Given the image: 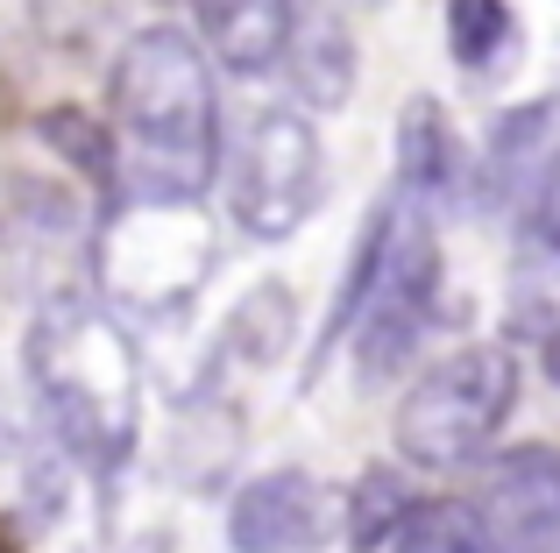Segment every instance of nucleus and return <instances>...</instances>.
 <instances>
[{"label":"nucleus","mask_w":560,"mask_h":553,"mask_svg":"<svg viewBox=\"0 0 560 553\" xmlns=\"http://www.w3.org/2000/svg\"><path fill=\"white\" fill-rule=\"evenodd\" d=\"M228 348L248 362H277L291 348V291L284 284H256L228 319Z\"/></svg>","instance_id":"nucleus-15"},{"label":"nucleus","mask_w":560,"mask_h":553,"mask_svg":"<svg viewBox=\"0 0 560 553\" xmlns=\"http://www.w3.org/2000/svg\"><path fill=\"white\" fill-rule=\"evenodd\" d=\"M114 107V170L121 207L142 199H199L228 164L220 142V85L213 50L178 22H150L121 43L107 79Z\"/></svg>","instance_id":"nucleus-1"},{"label":"nucleus","mask_w":560,"mask_h":553,"mask_svg":"<svg viewBox=\"0 0 560 553\" xmlns=\"http://www.w3.org/2000/svg\"><path fill=\"white\" fill-rule=\"evenodd\" d=\"M397 185L405 199H419L425 213L454 207L468 185V156H462V136H454L447 107L433 93H419L405 114H397Z\"/></svg>","instance_id":"nucleus-11"},{"label":"nucleus","mask_w":560,"mask_h":553,"mask_svg":"<svg viewBox=\"0 0 560 553\" xmlns=\"http://www.w3.org/2000/svg\"><path fill=\"white\" fill-rule=\"evenodd\" d=\"M213 221L199 213V199H142L121 207L100 242V276L107 298L136 319H171L199 298V284L213 276Z\"/></svg>","instance_id":"nucleus-4"},{"label":"nucleus","mask_w":560,"mask_h":553,"mask_svg":"<svg viewBox=\"0 0 560 553\" xmlns=\"http://www.w3.org/2000/svg\"><path fill=\"white\" fill-rule=\"evenodd\" d=\"M433 298H440V235H433V213L419 199H405V207H390V235H383L370 298H362V319H355V355L370 384L405 369V355L419 348L425 319H433Z\"/></svg>","instance_id":"nucleus-6"},{"label":"nucleus","mask_w":560,"mask_h":553,"mask_svg":"<svg viewBox=\"0 0 560 553\" xmlns=\"http://www.w3.org/2000/svg\"><path fill=\"white\" fill-rule=\"evenodd\" d=\"M525 22L511 0H447V57L462 79H497L518 57Z\"/></svg>","instance_id":"nucleus-13"},{"label":"nucleus","mask_w":560,"mask_h":553,"mask_svg":"<svg viewBox=\"0 0 560 553\" xmlns=\"http://www.w3.org/2000/svg\"><path fill=\"white\" fill-rule=\"evenodd\" d=\"M525 221H533V235L547 242V249H560V164L547 170V185H539V199L525 207Z\"/></svg>","instance_id":"nucleus-18"},{"label":"nucleus","mask_w":560,"mask_h":553,"mask_svg":"<svg viewBox=\"0 0 560 553\" xmlns=\"http://www.w3.org/2000/svg\"><path fill=\"white\" fill-rule=\"evenodd\" d=\"M284 71H291V99H299V107H341V99L355 93V43H348L341 14H327V8L305 14L299 8Z\"/></svg>","instance_id":"nucleus-12"},{"label":"nucleus","mask_w":560,"mask_h":553,"mask_svg":"<svg viewBox=\"0 0 560 553\" xmlns=\"http://www.w3.org/2000/svg\"><path fill=\"white\" fill-rule=\"evenodd\" d=\"M22 369L50 440L100 483H114L142 426V362L121 313L79 291L43 298V313L22 333Z\"/></svg>","instance_id":"nucleus-2"},{"label":"nucleus","mask_w":560,"mask_h":553,"mask_svg":"<svg viewBox=\"0 0 560 553\" xmlns=\"http://www.w3.org/2000/svg\"><path fill=\"white\" fill-rule=\"evenodd\" d=\"M327 199V150L305 107H256L228 156V213L248 242H284Z\"/></svg>","instance_id":"nucleus-5"},{"label":"nucleus","mask_w":560,"mask_h":553,"mask_svg":"<svg viewBox=\"0 0 560 553\" xmlns=\"http://www.w3.org/2000/svg\"><path fill=\"white\" fill-rule=\"evenodd\" d=\"M390 553H490L476 504H447V497H419L390 532Z\"/></svg>","instance_id":"nucleus-14"},{"label":"nucleus","mask_w":560,"mask_h":553,"mask_svg":"<svg viewBox=\"0 0 560 553\" xmlns=\"http://www.w3.org/2000/svg\"><path fill=\"white\" fill-rule=\"evenodd\" d=\"M199 43L213 50L220 71L234 79H262L284 64L291 28H299V0H191Z\"/></svg>","instance_id":"nucleus-10"},{"label":"nucleus","mask_w":560,"mask_h":553,"mask_svg":"<svg viewBox=\"0 0 560 553\" xmlns=\"http://www.w3.org/2000/svg\"><path fill=\"white\" fill-rule=\"evenodd\" d=\"M43 142L65 150L93 185H121V170H114V136H107V128H93L85 114H71V107L65 114H43Z\"/></svg>","instance_id":"nucleus-17"},{"label":"nucleus","mask_w":560,"mask_h":553,"mask_svg":"<svg viewBox=\"0 0 560 553\" xmlns=\"http://www.w3.org/2000/svg\"><path fill=\"white\" fill-rule=\"evenodd\" d=\"M518 404V355L497 341H468L440 355L397 404V455L411 469H462L504 433Z\"/></svg>","instance_id":"nucleus-3"},{"label":"nucleus","mask_w":560,"mask_h":553,"mask_svg":"<svg viewBox=\"0 0 560 553\" xmlns=\"http://www.w3.org/2000/svg\"><path fill=\"white\" fill-rule=\"evenodd\" d=\"M405 511H411V497H405V483H397V469H370L355 483V497H348V540L355 546H390V532H397Z\"/></svg>","instance_id":"nucleus-16"},{"label":"nucleus","mask_w":560,"mask_h":553,"mask_svg":"<svg viewBox=\"0 0 560 553\" xmlns=\"http://www.w3.org/2000/svg\"><path fill=\"white\" fill-rule=\"evenodd\" d=\"M476 511L490 532V553H560V447H504L482 469Z\"/></svg>","instance_id":"nucleus-7"},{"label":"nucleus","mask_w":560,"mask_h":553,"mask_svg":"<svg viewBox=\"0 0 560 553\" xmlns=\"http://www.w3.org/2000/svg\"><path fill=\"white\" fill-rule=\"evenodd\" d=\"M334 532V490L305 469H270L234 490L228 546L234 553H313Z\"/></svg>","instance_id":"nucleus-8"},{"label":"nucleus","mask_w":560,"mask_h":553,"mask_svg":"<svg viewBox=\"0 0 560 553\" xmlns=\"http://www.w3.org/2000/svg\"><path fill=\"white\" fill-rule=\"evenodd\" d=\"M560 164V99L539 93L525 107H511L482 142V199L490 207H533L547 170Z\"/></svg>","instance_id":"nucleus-9"},{"label":"nucleus","mask_w":560,"mask_h":553,"mask_svg":"<svg viewBox=\"0 0 560 553\" xmlns=\"http://www.w3.org/2000/svg\"><path fill=\"white\" fill-rule=\"evenodd\" d=\"M539 369H547V384L560 390V327L547 333V348H539Z\"/></svg>","instance_id":"nucleus-19"}]
</instances>
